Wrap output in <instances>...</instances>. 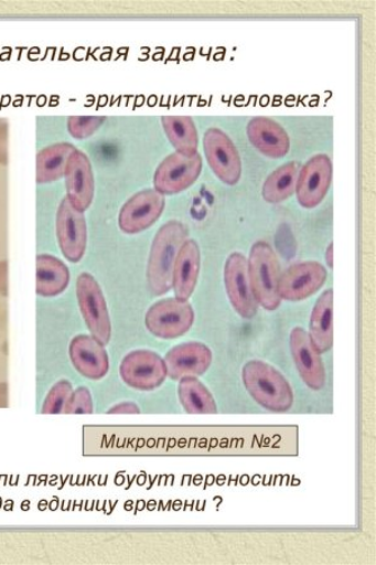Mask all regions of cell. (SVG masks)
I'll use <instances>...</instances> for the list:
<instances>
[{
	"mask_svg": "<svg viewBox=\"0 0 376 565\" xmlns=\"http://www.w3.org/2000/svg\"><path fill=\"white\" fill-rule=\"evenodd\" d=\"M76 287L79 309L92 337L100 344H108L112 337V324L103 289L88 273H82Z\"/></svg>",
	"mask_w": 376,
	"mask_h": 565,
	"instance_id": "277c9868",
	"label": "cell"
},
{
	"mask_svg": "<svg viewBox=\"0 0 376 565\" xmlns=\"http://www.w3.org/2000/svg\"><path fill=\"white\" fill-rule=\"evenodd\" d=\"M334 291L327 289L318 299L310 318V339L320 353H326L334 344Z\"/></svg>",
	"mask_w": 376,
	"mask_h": 565,
	"instance_id": "ffe728a7",
	"label": "cell"
},
{
	"mask_svg": "<svg viewBox=\"0 0 376 565\" xmlns=\"http://www.w3.org/2000/svg\"><path fill=\"white\" fill-rule=\"evenodd\" d=\"M333 180V163L326 154H316L300 169L296 194L299 204L313 209L323 202Z\"/></svg>",
	"mask_w": 376,
	"mask_h": 565,
	"instance_id": "4fadbf2b",
	"label": "cell"
},
{
	"mask_svg": "<svg viewBox=\"0 0 376 565\" xmlns=\"http://www.w3.org/2000/svg\"><path fill=\"white\" fill-rule=\"evenodd\" d=\"M67 199L78 212L85 213L94 202L95 179L90 161L84 151L75 149L71 153L66 171Z\"/></svg>",
	"mask_w": 376,
	"mask_h": 565,
	"instance_id": "9a60e30c",
	"label": "cell"
},
{
	"mask_svg": "<svg viewBox=\"0 0 376 565\" xmlns=\"http://www.w3.org/2000/svg\"><path fill=\"white\" fill-rule=\"evenodd\" d=\"M290 349L305 385L315 391L323 388L326 380L324 363L305 330L293 328L290 333Z\"/></svg>",
	"mask_w": 376,
	"mask_h": 565,
	"instance_id": "5bb4252c",
	"label": "cell"
},
{
	"mask_svg": "<svg viewBox=\"0 0 376 565\" xmlns=\"http://www.w3.org/2000/svg\"><path fill=\"white\" fill-rule=\"evenodd\" d=\"M164 363H166L168 376L172 380L200 377L211 367L213 352L204 343H183L166 354Z\"/></svg>",
	"mask_w": 376,
	"mask_h": 565,
	"instance_id": "2e32d148",
	"label": "cell"
},
{
	"mask_svg": "<svg viewBox=\"0 0 376 565\" xmlns=\"http://www.w3.org/2000/svg\"><path fill=\"white\" fill-rule=\"evenodd\" d=\"M201 252L195 241L183 243L173 268L172 288L180 300H189L197 286Z\"/></svg>",
	"mask_w": 376,
	"mask_h": 565,
	"instance_id": "d6986e66",
	"label": "cell"
},
{
	"mask_svg": "<svg viewBox=\"0 0 376 565\" xmlns=\"http://www.w3.org/2000/svg\"><path fill=\"white\" fill-rule=\"evenodd\" d=\"M75 146L68 142H58L43 149L36 157V182L50 184L64 177L71 153Z\"/></svg>",
	"mask_w": 376,
	"mask_h": 565,
	"instance_id": "7402d4cb",
	"label": "cell"
},
{
	"mask_svg": "<svg viewBox=\"0 0 376 565\" xmlns=\"http://www.w3.org/2000/svg\"><path fill=\"white\" fill-rule=\"evenodd\" d=\"M249 278L253 294L259 306L266 311H277L281 306L279 296L280 266L277 253L266 242L253 245L249 260Z\"/></svg>",
	"mask_w": 376,
	"mask_h": 565,
	"instance_id": "3957f363",
	"label": "cell"
},
{
	"mask_svg": "<svg viewBox=\"0 0 376 565\" xmlns=\"http://www.w3.org/2000/svg\"><path fill=\"white\" fill-rule=\"evenodd\" d=\"M225 286L235 311L250 319L258 313L259 305L253 294L247 259L241 253H234L225 264Z\"/></svg>",
	"mask_w": 376,
	"mask_h": 565,
	"instance_id": "8fae6325",
	"label": "cell"
},
{
	"mask_svg": "<svg viewBox=\"0 0 376 565\" xmlns=\"http://www.w3.org/2000/svg\"><path fill=\"white\" fill-rule=\"evenodd\" d=\"M105 120V117H71L68 130L73 138L84 140L94 135Z\"/></svg>",
	"mask_w": 376,
	"mask_h": 565,
	"instance_id": "4316f807",
	"label": "cell"
},
{
	"mask_svg": "<svg viewBox=\"0 0 376 565\" xmlns=\"http://www.w3.org/2000/svg\"><path fill=\"white\" fill-rule=\"evenodd\" d=\"M333 253H334V245L332 243V244H329V247L326 249V263L330 268H333V266H334Z\"/></svg>",
	"mask_w": 376,
	"mask_h": 565,
	"instance_id": "4dcf8cb0",
	"label": "cell"
},
{
	"mask_svg": "<svg viewBox=\"0 0 376 565\" xmlns=\"http://www.w3.org/2000/svg\"><path fill=\"white\" fill-rule=\"evenodd\" d=\"M203 171V159L198 152L185 154L172 153L155 170L154 190L162 195L180 194L194 185Z\"/></svg>",
	"mask_w": 376,
	"mask_h": 565,
	"instance_id": "8992f818",
	"label": "cell"
},
{
	"mask_svg": "<svg viewBox=\"0 0 376 565\" xmlns=\"http://www.w3.org/2000/svg\"><path fill=\"white\" fill-rule=\"evenodd\" d=\"M180 403L187 414H216L217 406L214 396L207 387L196 377L180 380L179 385Z\"/></svg>",
	"mask_w": 376,
	"mask_h": 565,
	"instance_id": "cb8c5ba5",
	"label": "cell"
},
{
	"mask_svg": "<svg viewBox=\"0 0 376 565\" xmlns=\"http://www.w3.org/2000/svg\"><path fill=\"white\" fill-rule=\"evenodd\" d=\"M244 385L251 397L272 413H287L293 405V394L286 377L262 361L247 362L243 369Z\"/></svg>",
	"mask_w": 376,
	"mask_h": 565,
	"instance_id": "7a4b0ae2",
	"label": "cell"
},
{
	"mask_svg": "<svg viewBox=\"0 0 376 565\" xmlns=\"http://www.w3.org/2000/svg\"><path fill=\"white\" fill-rule=\"evenodd\" d=\"M300 169L299 163L293 161L275 170L262 186L265 202L280 204L296 194Z\"/></svg>",
	"mask_w": 376,
	"mask_h": 565,
	"instance_id": "603a6c76",
	"label": "cell"
},
{
	"mask_svg": "<svg viewBox=\"0 0 376 565\" xmlns=\"http://www.w3.org/2000/svg\"><path fill=\"white\" fill-rule=\"evenodd\" d=\"M119 375L127 386L151 391L159 388L168 379V367L158 353L141 350L126 355Z\"/></svg>",
	"mask_w": 376,
	"mask_h": 565,
	"instance_id": "52a82bcc",
	"label": "cell"
},
{
	"mask_svg": "<svg viewBox=\"0 0 376 565\" xmlns=\"http://www.w3.org/2000/svg\"><path fill=\"white\" fill-rule=\"evenodd\" d=\"M72 385L68 381H60L52 387L47 398H45L42 413L43 414H61L64 412L68 399L72 395Z\"/></svg>",
	"mask_w": 376,
	"mask_h": 565,
	"instance_id": "484cf974",
	"label": "cell"
},
{
	"mask_svg": "<svg viewBox=\"0 0 376 565\" xmlns=\"http://www.w3.org/2000/svg\"><path fill=\"white\" fill-rule=\"evenodd\" d=\"M109 414H140L141 409L133 403L118 404L108 412Z\"/></svg>",
	"mask_w": 376,
	"mask_h": 565,
	"instance_id": "f1b7e54d",
	"label": "cell"
},
{
	"mask_svg": "<svg viewBox=\"0 0 376 565\" xmlns=\"http://www.w3.org/2000/svg\"><path fill=\"white\" fill-rule=\"evenodd\" d=\"M250 142L265 157L282 159L290 150V138L286 130L268 117H255L247 125Z\"/></svg>",
	"mask_w": 376,
	"mask_h": 565,
	"instance_id": "ac0fdd59",
	"label": "cell"
},
{
	"mask_svg": "<svg viewBox=\"0 0 376 565\" xmlns=\"http://www.w3.org/2000/svg\"><path fill=\"white\" fill-rule=\"evenodd\" d=\"M194 321V308L189 300L178 298L160 300L146 315L147 330L162 340L179 339L186 334Z\"/></svg>",
	"mask_w": 376,
	"mask_h": 565,
	"instance_id": "5b68a950",
	"label": "cell"
},
{
	"mask_svg": "<svg viewBox=\"0 0 376 565\" xmlns=\"http://www.w3.org/2000/svg\"><path fill=\"white\" fill-rule=\"evenodd\" d=\"M64 414H92L94 413V403H92L90 392L86 387H79L68 399Z\"/></svg>",
	"mask_w": 376,
	"mask_h": 565,
	"instance_id": "83f0119b",
	"label": "cell"
},
{
	"mask_svg": "<svg viewBox=\"0 0 376 565\" xmlns=\"http://www.w3.org/2000/svg\"><path fill=\"white\" fill-rule=\"evenodd\" d=\"M71 273L66 264L53 255L36 257V294L42 297H56L67 289Z\"/></svg>",
	"mask_w": 376,
	"mask_h": 565,
	"instance_id": "44dd1931",
	"label": "cell"
},
{
	"mask_svg": "<svg viewBox=\"0 0 376 565\" xmlns=\"http://www.w3.org/2000/svg\"><path fill=\"white\" fill-rule=\"evenodd\" d=\"M164 132L178 152L185 154L197 153L198 134L194 120L187 116L162 117Z\"/></svg>",
	"mask_w": 376,
	"mask_h": 565,
	"instance_id": "d4e9b609",
	"label": "cell"
},
{
	"mask_svg": "<svg viewBox=\"0 0 376 565\" xmlns=\"http://www.w3.org/2000/svg\"><path fill=\"white\" fill-rule=\"evenodd\" d=\"M186 241V226L180 222H169L155 234L147 266V281L154 296H163L171 290L174 264Z\"/></svg>",
	"mask_w": 376,
	"mask_h": 565,
	"instance_id": "6da1fadb",
	"label": "cell"
},
{
	"mask_svg": "<svg viewBox=\"0 0 376 565\" xmlns=\"http://www.w3.org/2000/svg\"><path fill=\"white\" fill-rule=\"evenodd\" d=\"M204 150L208 166L226 185H236L243 175L240 153L228 136L218 129H210L204 136Z\"/></svg>",
	"mask_w": 376,
	"mask_h": 565,
	"instance_id": "ba28073f",
	"label": "cell"
},
{
	"mask_svg": "<svg viewBox=\"0 0 376 565\" xmlns=\"http://www.w3.org/2000/svg\"><path fill=\"white\" fill-rule=\"evenodd\" d=\"M166 199L154 189L135 194L122 206L118 216L119 230L126 234H139L149 230L163 213Z\"/></svg>",
	"mask_w": 376,
	"mask_h": 565,
	"instance_id": "9c48e42d",
	"label": "cell"
},
{
	"mask_svg": "<svg viewBox=\"0 0 376 565\" xmlns=\"http://www.w3.org/2000/svg\"><path fill=\"white\" fill-rule=\"evenodd\" d=\"M8 269L4 262L0 263V294L7 290Z\"/></svg>",
	"mask_w": 376,
	"mask_h": 565,
	"instance_id": "f546056e",
	"label": "cell"
},
{
	"mask_svg": "<svg viewBox=\"0 0 376 565\" xmlns=\"http://www.w3.org/2000/svg\"><path fill=\"white\" fill-rule=\"evenodd\" d=\"M326 278L325 268L318 262L293 264L280 276L279 296L281 300L300 302L314 296L325 285Z\"/></svg>",
	"mask_w": 376,
	"mask_h": 565,
	"instance_id": "30bf717a",
	"label": "cell"
},
{
	"mask_svg": "<svg viewBox=\"0 0 376 565\" xmlns=\"http://www.w3.org/2000/svg\"><path fill=\"white\" fill-rule=\"evenodd\" d=\"M57 238L64 258L78 263L87 248V224L84 213L77 211L67 198L63 199L57 214Z\"/></svg>",
	"mask_w": 376,
	"mask_h": 565,
	"instance_id": "7c38bea8",
	"label": "cell"
},
{
	"mask_svg": "<svg viewBox=\"0 0 376 565\" xmlns=\"http://www.w3.org/2000/svg\"><path fill=\"white\" fill-rule=\"evenodd\" d=\"M73 366L89 380L104 379L109 370V359L105 345L95 337L82 334L75 337L69 345Z\"/></svg>",
	"mask_w": 376,
	"mask_h": 565,
	"instance_id": "e0dca14e",
	"label": "cell"
}]
</instances>
